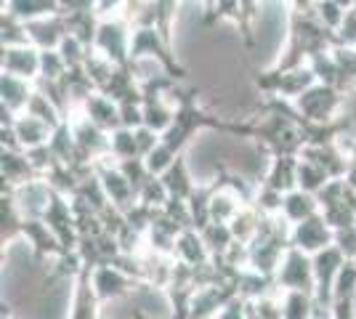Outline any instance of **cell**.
Listing matches in <instances>:
<instances>
[{
    "label": "cell",
    "instance_id": "cell-2",
    "mask_svg": "<svg viewBox=\"0 0 356 319\" xmlns=\"http://www.w3.org/2000/svg\"><path fill=\"white\" fill-rule=\"evenodd\" d=\"M325 240H327L325 229L319 227L316 221H306L300 227V243H303V247H319Z\"/></svg>",
    "mask_w": 356,
    "mask_h": 319
},
{
    "label": "cell",
    "instance_id": "cell-7",
    "mask_svg": "<svg viewBox=\"0 0 356 319\" xmlns=\"http://www.w3.org/2000/svg\"><path fill=\"white\" fill-rule=\"evenodd\" d=\"M338 3H351V0H338Z\"/></svg>",
    "mask_w": 356,
    "mask_h": 319
},
{
    "label": "cell",
    "instance_id": "cell-6",
    "mask_svg": "<svg viewBox=\"0 0 356 319\" xmlns=\"http://www.w3.org/2000/svg\"><path fill=\"white\" fill-rule=\"evenodd\" d=\"M287 211L293 213V215H306V213L312 211V205H309V197H303V195H293V197H287Z\"/></svg>",
    "mask_w": 356,
    "mask_h": 319
},
{
    "label": "cell",
    "instance_id": "cell-1",
    "mask_svg": "<svg viewBox=\"0 0 356 319\" xmlns=\"http://www.w3.org/2000/svg\"><path fill=\"white\" fill-rule=\"evenodd\" d=\"M16 133H19V138H22L24 144L38 147V144H43L45 128H43V122L38 120V117H27V120H22L19 125H16Z\"/></svg>",
    "mask_w": 356,
    "mask_h": 319
},
{
    "label": "cell",
    "instance_id": "cell-3",
    "mask_svg": "<svg viewBox=\"0 0 356 319\" xmlns=\"http://www.w3.org/2000/svg\"><path fill=\"white\" fill-rule=\"evenodd\" d=\"M8 59H16L19 67L14 69V75H30L38 69V59L32 56L30 51H8Z\"/></svg>",
    "mask_w": 356,
    "mask_h": 319
},
{
    "label": "cell",
    "instance_id": "cell-5",
    "mask_svg": "<svg viewBox=\"0 0 356 319\" xmlns=\"http://www.w3.org/2000/svg\"><path fill=\"white\" fill-rule=\"evenodd\" d=\"M3 93H6V101L11 106H19L22 101H27L24 96H19V93H24V91H22V85L16 83L14 77H6V80H3Z\"/></svg>",
    "mask_w": 356,
    "mask_h": 319
},
{
    "label": "cell",
    "instance_id": "cell-4",
    "mask_svg": "<svg viewBox=\"0 0 356 319\" xmlns=\"http://www.w3.org/2000/svg\"><path fill=\"white\" fill-rule=\"evenodd\" d=\"M96 285H99V293L102 295H115V293H120V285H122V279H120V274L115 272H102L99 274V279H96Z\"/></svg>",
    "mask_w": 356,
    "mask_h": 319
}]
</instances>
